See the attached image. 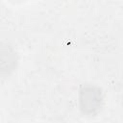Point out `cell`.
Returning <instances> with one entry per match:
<instances>
[{"label":"cell","mask_w":123,"mask_h":123,"mask_svg":"<svg viewBox=\"0 0 123 123\" xmlns=\"http://www.w3.org/2000/svg\"><path fill=\"white\" fill-rule=\"evenodd\" d=\"M86 93L85 94V100H82V102H85V106L87 109H93L95 108L96 104H98V94L97 92H94L92 89H88L87 91H86Z\"/></svg>","instance_id":"1"}]
</instances>
